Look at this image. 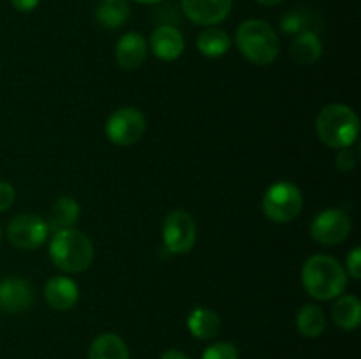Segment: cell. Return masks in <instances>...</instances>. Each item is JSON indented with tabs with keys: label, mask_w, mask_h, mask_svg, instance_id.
I'll list each match as a JSON object with an SVG mask.
<instances>
[{
	"label": "cell",
	"mask_w": 361,
	"mask_h": 359,
	"mask_svg": "<svg viewBox=\"0 0 361 359\" xmlns=\"http://www.w3.org/2000/svg\"><path fill=\"white\" fill-rule=\"evenodd\" d=\"M335 164L341 171L349 172L356 168V155L351 148H342L337 151V157H335Z\"/></svg>",
	"instance_id": "obj_26"
},
{
	"label": "cell",
	"mask_w": 361,
	"mask_h": 359,
	"mask_svg": "<svg viewBox=\"0 0 361 359\" xmlns=\"http://www.w3.org/2000/svg\"><path fill=\"white\" fill-rule=\"evenodd\" d=\"M11 4L20 13H32L39 6V0H11Z\"/></svg>",
	"instance_id": "obj_28"
},
{
	"label": "cell",
	"mask_w": 361,
	"mask_h": 359,
	"mask_svg": "<svg viewBox=\"0 0 361 359\" xmlns=\"http://www.w3.org/2000/svg\"><path fill=\"white\" fill-rule=\"evenodd\" d=\"M353 229L351 217L344 210L328 208L317 213L310 224V236L314 241L324 246H335L349 238Z\"/></svg>",
	"instance_id": "obj_8"
},
{
	"label": "cell",
	"mask_w": 361,
	"mask_h": 359,
	"mask_svg": "<svg viewBox=\"0 0 361 359\" xmlns=\"http://www.w3.org/2000/svg\"><path fill=\"white\" fill-rule=\"evenodd\" d=\"M261 208L275 224H289L302 213L303 194L295 183L277 182L264 192Z\"/></svg>",
	"instance_id": "obj_5"
},
{
	"label": "cell",
	"mask_w": 361,
	"mask_h": 359,
	"mask_svg": "<svg viewBox=\"0 0 361 359\" xmlns=\"http://www.w3.org/2000/svg\"><path fill=\"white\" fill-rule=\"evenodd\" d=\"M44 299L56 312H67L76 306L80 287L69 277H53L44 285Z\"/></svg>",
	"instance_id": "obj_14"
},
{
	"label": "cell",
	"mask_w": 361,
	"mask_h": 359,
	"mask_svg": "<svg viewBox=\"0 0 361 359\" xmlns=\"http://www.w3.org/2000/svg\"><path fill=\"white\" fill-rule=\"evenodd\" d=\"M187 327L197 340H214L221 331V317L208 306H196L187 317Z\"/></svg>",
	"instance_id": "obj_16"
},
{
	"label": "cell",
	"mask_w": 361,
	"mask_h": 359,
	"mask_svg": "<svg viewBox=\"0 0 361 359\" xmlns=\"http://www.w3.org/2000/svg\"><path fill=\"white\" fill-rule=\"evenodd\" d=\"M279 25H281V30L288 35H298L302 32L310 30L309 18L302 11H289V13L282 14Z\"/></svg>",
	"instance_id": "obj_23"
},
{
	"label": "cell",
	"mask_w": 361,
	"mask_h": 359,
	"mask_svg": "<svg viewBox=\"0 0 361 359\" xmlns=\"http://www.w3.org/2000/svg\"><path fill=\"white\" fill-rule=\"evenodd\" d=\"M14 199H16V192H14V187L11 183L2 182L0 180V213H4L6 210H9L13 206Z\"/></svg>",
	"instance_id": "obj_27"
},
{
	"label": "cell",
	"mask_w": 361,
	"mask_h": 359,
	"mask_svg": "<svg viewBox=\"0 0 361 359\" xmlns=\"http://www.w3.org/2000/svg\"><path fill=\"white\" fill-rule=\"evenodd\" d=\"M147 118L136 108H118L108 116L104 125L106 137L116 146H133L143 137Z\"/></svg>",
	"instance_id": "obj_6"
},
{
	"label": "cell",
	"mask_w": 361,
	"mask_h": 359,
	"mask_svg": "<svg viewBox=\"0 0 361 359\" xmlns=\"http://www.w3.org/2000/svg\"><path fill=\"white\" fill-rule=\"evenodd\" d=\"M81 217V206L74 197L62 196L55 201L49 217L46 218L48 222L49 232L62 231V229H71L76 225L78 218Z\"/></svg>",
	"instance_id": "obj_19"
},
{
	"label": "cell",
	"mask_w": 361,
	"mask_h": 359,
	"mask_svg": "<svg viewBox=\"0 0 361 359\" xmlns=\"http://www.w3.org/2000/svg\"><path fill=\"white\" fill-rule=\"evenodd\" d=\"M161 359H190V358L185 354V352L176 351V348H169V351H166L164 354L161 355Z\"/></svg>",
	"instance_id": "obj_29"
},
{
	"label": "cell",
	"mask_w": 361,
	"mask_h": 359,
	"mask_svg": "<svg viewBox=\"0 0 361 359\" xmlns=\"http://www.w3.org/2000/svg\"><path fill=\"white\" fill-rule=\"evenodd\" d=\"M302 285L310 298L317 301H331L348 289V273L337 259L317 253L303 264Z\"/></svg>",
	"instance_id": "obj_1"
},
{
	"label": "cell",
	"mask_w": 361,
	"mask_h": 359,
	"mask_svg": "<svg viewBox=\"0 0 361 359\" xmlns=\"http://www.w3.org/2000/svg\"><path fill=\"white\" fill-rule=\"evenodd\" d=\"M256 2L264 7H275V6H281V4L286 2V0H256Z\"/></svg>",
	"instance_id": "obj_30"
},
{
	"label": "cell",
	"mask_w": 361,
	"mask_h": 359,
	"mask_svg": "<svg viewBox=\"0 0 361 359\" xmlns=\"http://www.w3.org/2000/svg\"><path fill=\"white\" fill-rule=\"evenodd\" d=\"M201 359H240V352L236 345L229 344V341H217L204 348Z\"/></svg>",
	"instance_id": "obj_24"
},
{
	"label": "cell",
	"mask_w": 361,
	"mask_h": 359,
	"mask_svg": "<svg viewBox=\"0 0 361 359\" xmlns=\"http://www.w3.org/2000/svg\"><path fill=\"white\" fill-rule=\"evenodd\" d=\"M134 2L143 4V6H155V4H161L164 2V0H134Z\"/></svg>",
	"instance_id": "obj_31"
},
{
	"label": "cell",
	"mask_w": 361,
	"mask_h": 359,
	"mask_svg": "<svg viewBox=\"0 0 361 359\" xmlns=\"http://www.w3.org/2000/svg\"><path fill=\"white\" fill-rule=\"evenodd\" d=\"M197 239V227L192 215L175 210L166 217L162 225V241L166 250L175 256H185L194 248Z\"/></svg>",
	"instance_id": "obj_7"
},
{
	"label": "cell",
	"mask_w": 361,
	"mask_h": 359,
	"mask_svg": "<svg viewBox=\"0 0 361 359\" xmlns=\"http://www.w3.org/2000/svg\"><path fill=\"white\" fill-rule=\"evenodd\" d=\"M197 51L207 58H221L231 49L233 39L224 28L204 27V30L197 35Z\"/></svg>",
	"instance_id": "obj_20"
},
{
	"label": "cell",
	"mask_w": 361,
	"mask_h": 359,
	"mask_svg": "<svg viewBox=\"0 0 361 359\" xmlns=\"http://www.w3.org/2000/svg\"><path fill=\"white\" fill-rule=\"evenodd\" d=\"M48 252L51 263L69 275L88 270L95 256L92 239L74 227L53 232Z\"/></svg>",
	"instance_id": "obj_2"
},
{
	"label": "cell",
	"mask_w": 361,
	"mask_h": 359,
	"mask_svg": "<svg viewBox=\"0 0 361 359\" xmlns=\"http://www.w3.org/2000/svg\"><path fill=\"white\" fill-rule=\"evenodd\" d=\"M345 273L353 278V280H360L361 278V248L355 246L351 252L345 257Z\"/></svg>",
	"instance_id": "obj_25"
},
{
	"label": "cell",
	"mask_w": 361,
	"mask_h": 359,
	"mask_svg": "<svg viewBox=\"0 0 361 359\" xmlns=\"http://www.w3.org/2000/svg\"><path fill=\"white\" fill-rule=\"evenodd\" d=\"M49 236V227L46 218L34 213H20L11 218L7 225V239L13 246L20 250H35Z\"/></svg>",
	"instance_id": "obj_9"
},
{
	"label": "cell",
	"mask_w": 361,
	"mask_h": 359,
	"mask_svg": "<svg viewBox=\"0 0 361 359\" xmlns=\"http://www.w3.org/2000/svg\"><path fill=\"white\" fill-rule=\"evenodd\" d=\"M296 327L307 338H317L326 329V315L319 305H303L296 313Z\"/></svg>",
	"instance_id": "obj_22"
},
{
	"label": "cell",
	"mask_w": 361,
	"mask_h": 359,
	"mask_svg": "<svg viewBox=\"0 0 361 359\" xmlns=\"http://www.w3.org/2000/svg\"><path fill=\"white\" fill-rule=\"evenodd\" d=\"M0 243H2V227H0Z\"/></svg>",
	"instance_id": "obj_32"
},
{
	"label": "cell",
	"mask_w": 361,
	"mask_h": 359,
	"mask_svg": "<svg viewBox=\"0 0 361 359\" xmlns=\"http://www.w3.org/2000/svg\"><path fill=\"white\" fill-rule=\"evenodd\" d=\"M95 21L102 28L116 30L123 27L130 18L129 0H99L94 9Z\"/></svg>",
	"instance_id": "obj_15"
},
{
	"label": "cell",
	"mask_w": 361,
	"mask_h": 359,
	"mask_svg": "<svg viewBox=\"0 0 361 359\" xmlns=\"http://www.w3.org/2000/svg\"><path fill=\"white\" fill-rule=\"evenodd\" d=\"M235 41L243 58L254 65H270L277 60L281 51L275 28L259 18L243 21L236 30Z\"/></svg>",
	"instance_id": "obj_3"
},
{
	"label": "cell",
	"mask_w": 361,
	"mask_h": 359,
	"mask_svg": "<svg viewBox=\"0 0 361 359\" xmlns=\"http://www.w3.org/2000/svg\"><path fill=\"white\" fill-rule=\"evenodd\" d=\"M289 53H291V58L298 65H312L323 55V42H321L319 35L316 32L305 30L302 34L295 35Z\"/></svg>",
	"instance_id": "obj_17"
},
{
	"label": "cell",
	"mask_w": 361,
	"mask_h": 359,
	"mask_svg": "<svg viewBox=\"0 0 361 359\" xmlns=\"http://www.w3.org/2000/svg\"><path fill=\"white\" fill-rule=\"evenodd\" d=\"M316 134L328 148H351L360 134V118L345 104H328L316 118Z\"/></svg>",
	"instance_id": "obj_4"
},
{
	"label": "cell",
	"mask_w": 361,
	"mask_h": 359,
	"mask_svg": "<svg viewBox=\"0 0 361 359\" xmlns=\"http://www.w3.org/2000/svg\"><path fill=\"white\" fill-rule=\"evenodd\" d=\"M34 303V289L25 278L7 277L0 282V310L7 313H20Z\"/></svg>",
	"instance_id": "obj_12"
},
{
	"label": "cell",
	"mask_w": 361,
	"mask_h": 359,
	"mask_svg": "<svg viewBox=\"0 0 361 359\" xmlns=\"http://www.w3.org/2000/svg\"><path fill=\"white\" fill-rule=\"evenodd\" d=\"M148 56V41L140 32H127L115 46V58L118 67L126 70H136Z\"/></svg>",
	"instance_id": "obj_13"
},
{
	"label": "cell",
	"mask_w": 361,
	"mask_h": 359,
	"mask_svg": "<svg viewBox=\"0 0 361 359\" xmlns=\"http://www.w3.org/2000/svg\"><path fill=\"white\" fill-rule=\"evenodd\" d=\"M331 320L344 331H353L361 322V301L355 294H342L331 306Z\"/></svg>",
	"instance_id": "obj_18"
},
{
	"label": "cell",
	"mask_w": 361,
	"mask_h": 359,
	"mask_svg": "<svg viewBox=\"0 0 361 359\" xmlns=\"http://www.w3.org/2000/svg\"><path fill=\"white\" fill-rule=\"evenodd\" d=\"M88 359H130L127 344L115 333H102L90 344Z\"/></svg>",
	"instance_id": "obj_21"
},
{
	"label": "cell",
	"mask_w": 361,
	"mask_h": 359,
	"mask_svg": "<svg viewBox=\"0 0 361 359\" xmlns=\"http://www.w3.org/2000/svg\"><path fill=\"white\" fill-rule=\"evenodd\" d=\"M233 0H182V11L187 20L201 27H217L228 20Z\"/></svg>",
	"instance_id": "obj_10"
},
{
	"label": "cell",
	"mask_w": 361,
	"mask_h": 359,
	"mask_svg": "<svg viewBox=\"0 0 361 359\" xmlns=\"http://www.w3.org/2000/svg\"><path fill=\"white\" fill-rule=\"evenodd\" d=\"M148 49L154 53L155 58L162 62H175L183 55L185 49V39L180 28L169 23H162L152 32Z\"/></svg>",
	"instance_id": "obj_11"
}]
</instances>
